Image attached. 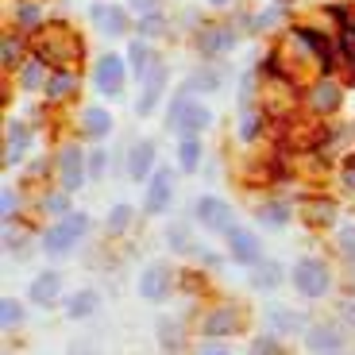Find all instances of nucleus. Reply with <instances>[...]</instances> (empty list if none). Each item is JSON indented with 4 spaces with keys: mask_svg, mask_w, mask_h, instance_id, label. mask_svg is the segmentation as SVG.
<instances>
[{
    "mask_svg": "<svg viewBox=\"0 0 355 355\" xmlns=\"http://www.w3.org/2000/svg\"><path fill=\"white\" fill-rule=\"evenodd\" d=\"M209 124H213V112H209L205 105H197V101H189V85H186L174 97V105H170L166 128H170V132H178L182 139H197V132H205Z\"/></svg>",
    "mask_w": 355,
    "mask_h": 355,
    "instance_id": "1",
    "label": "nucleus"
},
{
    "mask_svg": "<svg viewBox=\"0 0 355 355\" xmlns=\"http://www.w3.org/2000/svg\"><path fill=\"white\" fill-rule=\"evenodd\" d=\"M89 232V216L85 213H66V216H58V220L51 224V228L43 232V251L46 255H66V251L73 248V243L81 240Z\"/></svg>",
    "mask_w": 355,
    "mask_h": 355,
    "instance_id": "2",
    "label": "nucleus"
},
{
    "mask_svg": "<svg viewBox=\"0 0 355 355\" xmlns=\"http://www.w3.org/2000/svg\"><path fill=\"white\" fill-rule=\"evenodd\" d=\"M290 278H293V290L302 293V297H324L332 290V275L320 259H297Z\"/></svg>",
    "mask_w": 355,
    "mask_h": 355,
    "instance_id": "3",
    "label": "nucleus"
},
{
    "mask_svg": "<svg viewBox=\"0 0 355 355\" xmlns=\"http://www.w3.org/2000/svg\"><path fill=\"white\" fill-rule=\"evenodd\" d=\"M78 39L66 31V27H51V31H43V39H39V58L43 62H58V66H66V62H73L78 58Z\"/></svg>",
    "mask_w": 355,
    "mask_h": 355,
    "instance_id": "4",
    "label": "nucleus"
},
{
    "mask_svg": "<svg viewBox=\"0 0 355 355\" xmlns=\"http://www.w3.org/2000/svg\"><path fill=\"white\" fill-rule=\"evenodd\" d=\"M193 216H197V224H205L209 232H224V236H228V232L236 228L232 205H228V201H220V197H197Z\"/></svg>",
    "mask_w": 355,
    "mask_h": 355,
    "instance_id": "5",
    "label": "nucleus"
},
{
    "mask_svg": "<svg viewBox=\"0 0 355 355\" xmlns=\"http://www.w3.org/2000/svg\"><path fill=\"white\" fill-rule=\"evenodd\" d=\"M58 178H62L66 193L81 189L85 186V178H89V155H81L78 147H66V151L58 155Z\"/></svg>",
    "mask_w": 355,
    "mask_h": 355,
    "instance_id": "6",
    "label": "nucleus"
},
{
    "mask_svg": "<svg viewBox=\"0 0 355 355\" xmlns=\"http://www.w3.org/2000/svg\"><path fill=\"white\" fill-rule=\"evenodd\" d=\"M228 255L243 266H255V263H263V243H259V236L251 228H232L228 232Z\"/></svg>",
    "mask_w": 355,
    "mask_h": 355,
    "instance_id": "7",
    "label": "nucleus"
},
{
    "mask_svg": "<svg viewBox=\"0 0 355 355\" xmlns=\"http://www.w3.org/2000/svg\"><path fill=\"white\" fill-rule=\"evenodd\" d=\"M93 81H97V89L105 97H120L124 93V58L120 54H105L97 62V70H93Z\"/></svg>",
    "mask_w": 355,
    "mask_h": 355,
    "instance_id": "8",
    "label": "nucleus"
},
{
    "mask_svg": "<svg viewBox=\"0 0 355 355\" xmlns=\"http://www.w3.org/2000/svg\"><path fill=\"white\" fill-rule=\"evenodd\" d=\"M170 197H174V174H170L166 166H159L151 174V186H147V201H143V209H147L151 216H159V213H166Z\"/></svg>",
    "mask_w": 355,
    "mask_h": 355,
    "instance_id": "9",
    "label": "nucleus"
},
{
    "mask_svg": "<svg viewBox=\"0 0 355 355\" xmlns=\"http://www.w3.org/2000/svg\"><path fill=\"white\" fill-rule=\"evenodd\" d=\"M305 347H309L313 355H332L344 347V332L336 329V324H309L305 329Z\"/></svg>",
    "mask_w": 355,
    "mask_h": 355,
    "instance_id": "10",
    "label": "nucleus"
},
{
    "mask_svg": "<svg viewBox=\"0 0 355 355\" xmlns=\"http://www.w3.org/2000/svg\"><path fill=\"white\" fill-rule=\"evenodd\" d=\"M89 19H93L97 31H105V35H124L128 31V12L120 8V4H93V8H89Z\"/></svg>",
    "mask_w": 355,
    "mask_h": 355,
    "instance_id": "11",
    "label": "nucleus"
},
{
    "mask_svg": "<svg viewBox=\"0 0 355 355\" xmlns=\"http://www.w3.org/2000/svg\"><path fill=\"white\" fill-rule=\"evenodd\" d=\"M240 313L232 309V305H224V309H213L209 317H205V324H201V332L209 340H224V336H232V332H240Z\"/></svg>",
    "mask_w": 355,
    "mask_h": 355,
    "instance_id": "12",
    "label": "nucleus"
},
{
    "mask_svg": "<svg viewBox=\"0 0 355 355\" xmlns=\"http://www.w3.org/2000/svg\"><path fill=\"white\" fill-rule=\"evenodd\" d=\"M266 324H270L275 336H297V332L305 336V329H309L302 313H290L286 305H270V309H266Z\"/></svg>",
    "mask_w": 355,
    "mask_h": 355,
    "instance_id": "13",
    "label": "nucleus"
},
{
    "mask_svg": "<svg viewBox=\"0 0 355 355\" xmlns=\"http://www.w3.org/2000/svg\"><path fill=\"white\" fill-rule=\"evenodd\" d=\"M170 290V270L162 263H151L147 270H143L139 278V297H147V302H162Z\"/></svg>",
    "mask_w": 355,
    "mask_h": 355,
    "instance_id": "14",
    "label": "nucleus"
},
{
    "mask_svg": "<svg viewBox=\"0 0 355 355\" xmlns=\"http://www.w3.org/2000/svg\"><path fill=\"white\" fill-rule=\"evenodd\" d=\"M143 81H147V85H143V97H139V105H135V112H139V116H151V108L159 105V97H162V85H166V66L155 62Z\"/></svg>",
    "mask_w": 355,
    "mask_h": 355,
    "instance_id": "15",
    "label": "nucleus"
},
{
    "mask_svg": "<svg viewBox=\"0 0 355 355\" xmlns=\"http://www.w3.org/2000/svg\"><path fill=\"white\" fill-rule=\"evenodd\" d=\"M58 293H62V275H54V270H43L39 278H31V290H27V297L46 309V305L58 302Z\"/></svg>",
    "mask_w": 355,
    "mask_h": 355,
    "instance_id": "16",
    "label": "nucleus"
},
{
    "mask_svg": "<svg viewBox=\"0 0 355 355\" xmlns=\"http://www.w3.org/2000/svg\"><path fill=\"white\" fill-rule=\"evenodd\" d=\"M128 174H132L135 182L155 174V143L151 139H139L132 147V155H128Z\"/></svg>",
    "mask_w": 355,
    "mask_h": 355,
    "instance_id": "17",
    "label": "nucleus"
},
{
    "mask_svg": "<svg viewBox=\"0 0 355 355\" xmlns=\"http://www.w3.org/2000/svg\"><path fill=\"white\" fill-rule=\"evenodd\" d=\"M340 101H344V97H340V85H336V81H320V85H313V93H309L313 112H320V116L336 112Z\"/></svg>",
    "mask_w": 355,
    "mask_h": 355,
    "instance_id": "18",
    "label": "nucleus"
},
{
    "mask_svg": "<svg viewBox=\"0 0 355 355\" xmlns=\"http://www.w3.org/2000/svg\"><path fill=\"white\" fill-rule=\"evenodd\" d=\"M97 305H101V293L97 290H78V293L66 297V317H70V320H85V317L97 313Z\"/></svg>",
    "mask_w": 355,
    "mask_h": 355,
    "instance_id": "19",
    "label": "nucleus"
},
{
    "mask_svg": "<svg viewBox=\"0 0 355 355\" xmlns=\"http://www.w3.org/2000/svg\"><path fill=\"white\" fill-rule=\"evenodd\" d=\"M81 132H85L89 139H105V135L112 132V116L101 105H89L85 112H81Z\"/></svg>",
    "mask_w": 355,
    "mask_h": 355,
    "instance_id": "20",
    "label": "nucleus"
},
{
    "mask_svg": "<svg viewBox=\"0 0 355 355\" xmlns=\"http://www.w3.org/2000/svg\"><path fill=\"white\" fill-rule=\"evenodd\" d=\"M27 143H31V135H27V128L12 120V124H8V132H4V166H12V162H19V159H24Z\"/></svg>",
    "mask_w": 355,
    "mask_h": 355,
    "instance_id": "21",
    "label": "nucleus"
},
{
    "mask_svg": "<svg viewBox=\"0 0 355 355\" xmlns=\"http://www.w3.org/2000/svg\"><path fill=\"white\" fill-rule=\"evenodd\" d=\"M282 278H286L282 263H270V259H263V263L251 266V286H255V290H278V286H282Z\"/></svg>",
    "mask_w": 355,
    "mask_h": 355,
    "instance_id": "22",
    "label": "nucleus"
},
{
    "mask_svg": "<svg viewBox=\"0 0 355 355\" xmlns=\"http://www.w3.org/2000/svg\"><path fill=\"white\" fill-rule=\"evenodd\" d=\"M232 43H236V35H232L228 27H205L201 35H197V46L205 54H224V51H232Z\"/></svg>",
    "mask_w": 355,
    "mask_h": 355,
    "instance_id": "23",
    "label": "nucleus"
},
{
    "mask_svg": "<svg viewBox=\"0 0 355 355\" xmlns=\"http://www.w3.org/2000/svg\"><path fill=\"white\" fill-rule=\"evenodd\" d=\"M259 224L263 228H282L286 220H290V205H282V201H266V205H259Z\"/></svg>",
    "mask_w": 355,
    "mask_h": 355,
    "instance_id": "24",
    "label": "nucleus"
},
{
    "mask_svg": "<svg viewBox=\"0 0 355 355\" xmlns=\"http://www.w3.org/2000/svg\"><path fill=\"white\" fill-rule=\"evenodd\" d=\"M73 89H78V78H73L70 70H58L51 81H46V97H51V101H66Z\"/></svg>",
    "mask_w": 355,
    "mask_h": 355,
    "instance_id": "25",
    "label": "nucleus"
},
{
    "mask_svg": "<svg viewBox=\"0 0 355 355\" xmlns=\"http://www.w3.org/2000/svg\"><path fill=\"white\" fill-rule=\"evenodd\" d=\"M128 58H132V70L135 78H147V70H151V46L147 43H132V51H128Z\"/></svg>",
    "mask_w": 355,
    "mask_h": 355,
    "instance_id": "26",
    "label": "nucleus"
},
{
    "mask_svg": "<svg viewBox=\"0 0 355 355\" xmlns=\"http://www.w3.org/2000/svg\"><path fill=\"white\" fill-rule=\"evenodd\" d=\"M19 85H24L27 93H35V89L43 85V58H31V62H24V73H19Z\"/></svg>",
    "mask_w": 355,
    "mask_h": 355,
    "instance_id": "27",
    "label": "nucleus"
},
{
    "mask_svg": "<svg viewBox=\"0 0 355 355\" xmlns=\"http://www.w3.org/2000/svg\"><path fill=\"white\" fill-rule=\"evenodd\" d=\"M197 162H201V143H197V139H182V147H178V166H182V170H197Z\"/></svg>",
    "mask_w": 355,
    "mask_h": 355,
    "instance_id": "28",
    "label": "nucleus"
},
{
    "mask_svg": "<svg viewBox=\"0 0 355 355\" xmlns=\"http://www.w3.org/2000/svg\"><path fill=\"white\" fill-rule=\"evenodd\" d=\"M19 320H24V309H19V302H16V297H4V302H0V324H4V332H12Z\"/></svg>",
    "mask_w": 355,
    "mask_h": 355,
    "instance_id": "29",
    "label": "nucleus"
},
{
    "mask_svg": "<svg viewBox=\"0 0 355 355\" xmlns=\"http://www.w3.org/2000/svg\"><path fill=\"white\" fill-rule=\"evenodd\" d=\"M132 216H135V209H132V205H116L112 213H108V224H105V228L116 236V232H124L128 224H132Z\"/></svg>",
    "mask_w": 355,
    "mask_h": 355,
    "instance_id": "30",
    "label": "nucleus"
},
{
    "mask_svg": "<svg viewBox=\"0 0 355 355\" xmlns=\"http://www.w3.org/2000/svg\"><path fill=\"white\" fill-rule=\"evenodd\" d=\"M305 213H309L305 220H313V224H329L336 209H332V201H309V205H305Z\"/></svg>",
    "mask_w": 355,
    "mask_h": 355,
    "instance_id": "31",
    "label": "nucleus"
},
{
    "mask_svg": "<svg viewBox=\"0 0 355 355\" xmlns=\"http://www.w3.org/2000/svg\"><path fill=\"white\" fill-rule=\"evenodd\" d=\"M139 31H143V39H155V35H162V31H166V24H162V16L155 12V16H143Z\"/></svg>",
    "mask_w": 355,
    "mask_h": 355,
    "instance_id": "32",
    "label": "nucleus"
},
{
    "mask_svg": "<svg viewBox=\"0 0 355 355\" xmlns=\"http://www.w3.org/2000/svg\"><path fill=\"white\" fill-rule=\"evenodd\" d=\"M43 209H46V213H54V216H66V213H70L66 189H62V193H54V197H46V201H43Z\"/></svg>",
    "mask_w": 355,
    "mask_h": 355,
    "instance_id": "33",
    "label": "nucleus"
},
{
    "mask_svg": "<svg viewBox=\"0 0 355 355\" xmlns=\"http://www.w3.org/2000/svg\"><path fill=\"white\" fill-rule=\"evenodd\" d=\"M255 135H259V116L255 112H251V108H243V128H240V139H255Z\"/></svg>",
    "mask_w": 355,
    "mask_h": 355,
    "instance_id": "34",
    "label": "nucleus"
},
{
    "mask_svg": "<svg viewBox=\"0 0 355 355\" xmlns=\"http://www.w3.org/2000/svg\"><path fill=\"white\" fill-rule=\"evenodd\" d=\"M0 58H4V66H16V58H19V39H4L0 43Z\"/></svg>",
    "mask_w": 355,
    "mask_h": 355,
    "instance_id": "35",
    "label": "nucleus"
},
{
    "mask_svg": "<svg viewBox=\"0 0 355 355\" xmlns=\"http://www.w3.org/2000/svg\"><path fill=\"white\" fill-rule=\"evenodd\" d=\"M275 24H282V4L263 12V16H255V31H266V27H275Z\"/></svg>",
    "mask_w": 355,
    "mask_h": 355,
    "instance_id": "36",
    "label": "nucleus"
},
{
    "mask_svg": "<svg viewBox=\"0 0 355 355\" xmlns=\"http://www.w3.org/2000/svg\"><path fill=\"white\" fill-rule=\"evenodd\" d=\"M105 170H108V155L105 151H93V155H89V178H105Z\"/></svg>",
    "mask_w": 355,
    "mask_h": 355,
    "instance_id": "37",
    "label": "nucleus"
},
{
    "mask_svg": "<svg viewBox=\"0 0 355 355\" xmlns=\"http://www.w3.org/2000/svg\"><path fill=\"white\" fill-rule=\"evenodd\" d=\"M16 209H19V197L12 193V189H4V193H0V213H4V220H12Z\"/></svg>",
    "mask_w": 355,
    "mask_h": 355,
    "instance_id": "38",
    "label": "nucleus"
},
{
    "mask_svg": "<svg viewBox=\"0 0 355 355\" xmlns=\"http://www.w3.org/2000/svg\"><path fill=\"white\" fill-rule=\"evenodd\" d=\"M340 255L355 259V228H340Z\"/></svg>",
    "mask_w": 355,
    "mask_h": 355,
    "instance_id": "39",
    "label": "nucleus"
},
{
    "mask_svg": "<svg viewBox=\"0 0 355 355\" xmlns=\"http://www.w3.org/2000/svg\"><path fill=\"white\" fill-rule=\"evenodd\" d=\"M197 355H232V347L224 344V340H205V344L197 347Z\"/></svg>",
    "mask_w": 355,
    "mask_h": 355,
    "instance_id": "40",
    "label": "nucleus"
},
{
    "mask_svg": "<svg viewBox=\"0 0 355 355\" xmlns=\"http://www.w3.org/2000/svg\"><path fill=\"white\" fill-rule=\"evenodd\" d=\"M66 355H101V347L93 344V340H73L70 352H66Z\"/></svg>",
    "mask_w": 355,
    "mask_h": 355,
    "instance_id": "41",
    "label": "nucleus"
},
{
    "mask_svg": "<svg viewBox=\"0 0 355 355\" xmlns=\"http://www.w3.org/2000/svg\"><path fill=\"white\" fill-rule=\"evenodd\" d=\"M128 4H132L135 16H155L159 12V0H128Z\"/></svg>",
    "mask_w": 355,
    "mask_h": 355,
    "instance_id": "42",
    "label": "nucleus"
},
{
    "mask_svg": "<svg viewBox=\"0 0 355 355\" xmlns=\"http://www.w3.org/2000/svg\"><path fill=\"white\" fill-rule=\"evenodd\" d=\"M159 336H162V344L174 347L178 344V324H174V320H159Z\"/></svg>",
    "mask_w": 355,
    "mask_h": 355,
    "instance_id": "43",
    "label": "nucleus"
},
{
    "mask_svg": "<svg viewBox=\"0 0 355 355\" xmlns=\"http://www.w3.org/2000/svg\"><path fill=\"white\" fill-rule=\"evenodd\" d=\"M19 24H24V27H35L39 24V8H35V4H24V8H19Z\"/></svg>",
    "mask_w": 355,
    "mask_h": 355,
    "instance_id": "44",
    "label": "nucleus"
},
{
    "mask_svg": "<svg viewBox=\"0 0 355 355\" xmlns=\"http://www.w3.org/2000/svg\"><path fill=\"white\" fill-rule=\"evenodd\" d=\"M340 320L347 329H355V302H340Z\"/></svg>",
    "mask_w": 355,
    "mask_h": 355,
    "instance_id": "45",
    "label": "nucleus"
},
{
    "mask_svg": "<svg viewBox=\"0 0 355 355\" xmlns=\"http://www.w3.org/2000/svg\"><path fill=\"white\" fill-rule=\"evenodd\" d=\"M170 243H174L178 251H186V228H170Z\"/></svg>",
    "mask_w": 355,
    "mask_h": 355,
    "instance_id": "46",
    "label": "nucleus"
},
{
    "mask_svg": "<svg viewBox=\"0 0 355 355\" xmlns=\"http://www.w3.org/2000/svg\"><path fill=\"white\" fill-rule=\"evenodd\" d=\"M344 186L355 189V166H352V162H347V170H344Z\"/></svg>",
    "mask_w": 355,
    "mask_h": 355,
    "instance_id": "47",
    "label": "nucleus"
},
{
    "mask_svg": "<svg viewBox=\"0 0 355 355\" xmlns=\"http://www.w3.org/2000/svg\"><path fill=\"white\" fill-rule=\"evenodd\" d=\"M209 4H213V8H228L232 0H209Z\"/></svg>",
    "mask_w": 355,
    "mask_h": 355,
    "instance_id": "48",
    "label": "nucleus"
},
{
    "mask_svg": "<svg viewBox=\"0 0 355 355\" xmlns=\"http://www.w3.org/2000/svg\"><path fill=\"white\" fill-rule=\"evenodd\" d=\"M347 73H352V81H355V58H352V66H347Z\"/></svg>",
    "mask_w": 355,
    "mask_h": 355,
    "instance_id": "49",
    "label": "nucleus"
}]
</instances>
